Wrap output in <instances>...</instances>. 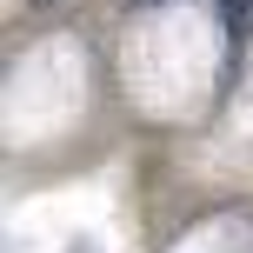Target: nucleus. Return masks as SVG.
Listing matches in <instances>:
<instances>
[{"mask_svg": "<svg viewBox=\"0 0 253 253\" xmlns=\"http://www.w3.org/2000/svg\"><path fill=\"white\" fill-rule=\"evenodd\" d=\"M140 7H147V0H140Z\"/></svg>", "mask_w": 253, "mask_h": 253, "instance_id": "obj_2", "label": "nucleus"}, {"mask_svg": "<svg viewBox=\"0 0 253 253\" xmlns=\"http://www.w3.org/2000/svg\"><path fill=\"white\" fill-rule=\"evenodd\" d=\"M220 7H227V34L247 40V27H253V0H220Z\"/></svg>", "mask_w": 253, "mask_h": 253, "instance_id": "obj_1", "label": "nucleus"}]
</instances>
